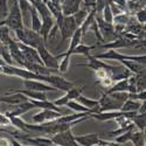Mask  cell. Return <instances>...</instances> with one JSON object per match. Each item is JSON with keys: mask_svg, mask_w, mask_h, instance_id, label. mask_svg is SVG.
<instances>
[{"mask_svg": "<svg viewBox=\"0 0 146 146\" xmlns=\"http://www.w3.org/2000/svg\"><path fill=\"white\" fill-rule=\"evenodd\" d=\"M14 32H15V35H17L19 42H21L23 44H27V46H31V47L35 48V49L38 48V46L40 43L44 42L42 36L38 32H34L31 28L23 27V28L15 29Z\"/></svg>", "mask_w": 146, "mask_h": 146, "instance_id": "cell-1", "label": "cell"}, {"mask_svg": "<svg viewBox=\"0 0 146 146\" xmlns=\"http://www.w3.org/2000/svg\"><path fill=\"white\" fill-rule=\"evenodd\" d=\"M23 19H22V13L19 7V3L18 0H15L14 4L12 5L11 9L8 11V14L5 18V25L9 28V29H19V28H23Z\"/></svg>", "mask_w": 146, "mask_h": 146, "instance_id": "cell-2", "label": "cell"}, {"mask_svg": "<svg viewBox=\"0 0 146 146\" xmlns=\"http://www.w3.org/2000/svg\"><path fill=\"white\" fill-rule=\"evenodd\" d=\"M138 44H145V39H140V40H130L126 39L124 36H119V38L110 41V42H104V43H100L98 47L103 48V49H121V48L125 47H133V46H138Z\"/></svg>", "mask_w": 146, "mask_h": 146, "instance_id": "cell-3", "label": "cell"}, {"mask_svg": "<svg viewBox=\"0 0 146 146\" xmlns=\"http://www.w3.org/2000/svg\"><path fill=\"white\" fill-rule=\"evenodd\" d=\"M95 18H96L97 26H98L100 33L102 35L104 42H110V41L119 38V35L113 29V23L112 22H106L105 20H103V18L100 14H97V13H96V17Z\"/></svg>", "mask_w": 146, "mask_h": 146, "instance_id": "cell-4", "label": "cell"}, {"mask_svg": "<svg viewBox=\"0 0 146 146\" xmlns=\"http://www.w3.org/2000/svg\"><path fill=\"white\" fill-rule=\"evenodd\" d=\"M95 57L100 58V60H115V61H119L120 60H132V61H136V62H139L141 64L146 63V56L144 55H137V56H132V55H124L121 53H118L116 49H108L106 53L103 54H98L96 55Z\"/></svg>", "mask_w": 146, "mask_h": 146, "instance_id": "cell-5", "label": "cell"}, {"mask_svg": "<svg viewBox=\"0 0 146 146\" xmlns=\"http://www.w3.org/2000/svg\"><path fill=\"white\" fill-rule=\"evenodd\" d=\"M78 28V26L76 25L75 22V19L72 15H64L63 17V20H62V23L60 26V34H61V41L66 42V40L70 39L71 35L74 34V32ZM61 43V46H62Z\"/></svg>", "mask_w": 146, "mask_h": 146, "instance_id": "cell-6", "label": "cell"}, {"mask_svg": "<svg viewBox=\"0 0 146 146\" xmlns=\"http://www.w3.org/2000/svg\"><path fill=\"white\" fill-rule=\"evenodd\" d=\"M38 50L40 57H41V61L43 66L48 67V68H52V69H57L58 70V57L57 56H54L53 54H50V52L48 50V48L46 47V43L42 42L36 48Z\"/></svg>", "mask_w": 146, "mask_h": 146, "instance_id": "cell-7", "label": "cell"}, {"mask_svg": "<svg viewBox=\"0 0 146 146\" xmlns=\"http://www.w3.org/2000/svg\"><path fill=\"white\" fill-rule=\"evenodd\" d=\"M50 139L54 145L58 146H78V144L75 140V136L71 132V129L55 133L54 136L50 137Z\"/></svg>", "mask_w": 146, "mask_h": 146, "instance_id": "cell-8", "label": "cell"}, {"mask_svg": "<svg viewBox=\"0 0 146 146\" xmlns=\"http://www.w3.org/2000/svg\"><path fill=\"white\" fill-rule=\"evenodd\" d=\"M87 57H88V60H89V62H88V63H78L77 67H86V68L92 69V70H95V71L100 70V69H104V70H106L108 72H110V74H112V72H115V70L118 69L117 67L106 64L105 62H103L102 60L97 58V57H95V56H92V55H89V56H87ZM119 68H120V67H119Z\"/></svg>", "mask_w": 146, "mask_h": 146, "instance_id": "cell-9", "label": "cell"}, {"mask_svg": "<svg viewBox=\"0 0 146 146\" xmlns=\"http://www.w3.org/2000/svg\"><path fill=\"white\" fill-rule=\"evenodd\" d=\"M98 103H100L98 112H102V111H115V110H120V109H121V105H123V103H120V102L116 101V100L112 98V97L109 95V94H105V92L102 94V97L98 100Z\"/></svg>", "mask_w": 146, "mask_h": 146, "instance_id": "cell-10", "label": "cell"}, {"mask_svg": "<svg viewBox=\"0 0 146 146\" xmlns=\"http://www.w3.org/2000/svg\"><path fill=\"white\" fill-rule=\"evenodd\" d=\"M46 83H49L50 86H53L57 90H62V91H68L72 87H75L74 83L68 81V80H66L64 77L58 76V75H50V74L47 75Z\"/></svg>", "mask_w": 146, "mask_h": 146, "instance_id": "cell-11", "label": "cell"}, {"mask_svg": "<svg viewBox=\"0 0 146 146\" xmlns=\"http://www.w3.org/2000/svg\"><path fill=\"white\" fill-rule=\"evenodd\" d=\"M23 87L25 89L29 90H35V91H56L57 89L54 88L50 84H47L46 82L38 81V80H23Z\"/></svg>", "mask_w": 146, "mask_h": 146, "instance_id": "cell-12", "label": "cell"}, {"mask_svg": "<svg viewBox=\"0 0 146 146\" xmlns=\"http://www.w3.org/2000/svg\"><path fill=\"white\" fill-rule=\"evenodd\" d=\"M84 89H86V87H84V86H82V87H72L71 89H69L68 91H66L67 94H66L63 97H60L58 100L54 101L53 103H54L56 106H64L69 101L76 100V97L80 96Z\"/></svg>", "mask_w": 146, "mask_h": 146, "instance_id": "cell-13", "label": "cell"}, {"mask_svg": "<svg viewBox=\"0 0 146 146\" xmlns=\"http://www.w3.org/2000/svg\"><path fill=\"white\" fill-rule=\"evenodd\" d=\"M28 101V97H26L25 95H22L20 92H7V95L0 97V103H7L11 105H15L22 102Z\"/></svg>", "mask_w": 146, "mask_h": 146, "instance_id": "cell-14", "label": "cell"}, {"mask_svg": "<svg viewBox=\"0 0 146 146\" xmlns=\"http://www.w3.org/2000/svg\"><path fill=\"white\" fill-rule=\"evenodd\" d=\"M8 50H9V54L12 56V60L15 61V62L23 67L25 66V57H23V54L19 47V43L17 41H12L9 44H8Z\"/></svg>", "mask_w": 146, "mask_h": 146, "instance_id": "cell-15", "label": "cell"}, {"mask_svg": "<svg viewBox=\"0 0 146 146\" xmlns=\"http://www.w3.org/2000/svg\"><path fill=\"white\" fill-rule=\"evenodd\" d=\"M13 110H8L5 112L6 116H22L23 113L28 112L29 110H32V109H34L35 106L29 102V101H26V102H22V103H19V104H15L13 105Z\"/></svg>", "mask_w": 146, "mask_h": 146, "instance_id": "cell-16", "label": "cell"}, {"mask_svg": "<svg viewBox=\"0 0 146 146\" xmlns=\"http://www.w3.org/2000/svg\"><path fill=\"white\" fill-rule=\"evenodd\" d=\"M81 4H82V0H69V1L64 0L61 4V11H62L63 15H72L80 9Z\"/></svg>", "mask_w": 146, "mask_h": 146, "instance_id": "cell-17", "label": "cell"}, {"mask_svg": "<svg viewBox=\"0 0 146 146\" xmlns=\"http://www.w3.org/2000/svg\"><path fill=\"white\" fill-rule=\"evenodd\" d=\"M42 22H41V28L39 31V34L42 36V39L46 43L47 41V38H48V34H49L52 27L54 26V23H55V19L49 15V17H44V18H41Z\"/></svg>", "mask_w": 146, "mask_h": 146, "instance_id": "cell-18", "label": "cell"}, {"mask_svg": "<svg viewBox=\"0 0 146 146\" xmlns=\"http://www.w3.org/2000/svg\"><path fill=\"white\" fill-rule=\"evenodd\" d=\"M100 139V136L97 133H90V135L84 136H77L75 137V140L81 146H94L97 145V141Z\"/></svg>", "mask_w": 146, "mask_h": 146, "instance_id": "cell-19", "label": "cell"}, {"mask_svg": "<svg viewBox=\"0 0 146 146\" xmlns=\"http://www.w3.org/2000/svg\"><path fill=\"white\" fill-rule=\"evenodd\" d=\"M9 92H20L22 95H25L28 98H33V100H48L47 96L43 91H35V90H29V89H18V90H9Z\"/></svg>", "mask_w": 146, "mask_h": 146, "instance_id": "cell-20", "label": "cell"}, {"mask_svg": "<svg viewBox=\"0 0 146 146\" xmlns=\"http://www.w3.org/2000/svg\"><path fill=\"white\" fill-rule=\"evenodd\" d=\"M7 117L11 120V124L13 125L14 127H17L19 131H21L22 133H28V135H31V136L33 135V133L27 129V123L23 119H21L19 116H12V115H9Z\"/></svg>", "mask_w": 146, "mask_h": 146, "instance_id": "cell-21", "label": "cell"}, {"mask_svg": "<svg viewBox=\"0 0 146 146\" xmlns=\"http://www.w3.org/2000/svg\"><path fill=\"white\" fill-rule=\"evenodd\" d=\"M29 14H31V29L39 33V31L41 28V22H42L40 14L38 13V11H36L33 6L29 9Z\"/></svg>", "mask_w": 146, "mask_h": 146, "instance_id": "cell-22", "label": "cell"}, {"mask_svg": "<svg viewBox=\"0 0 146 146\" xmlns=\"http://www.w3.org/2000/svg\"><path fill=\"white\" fill-rule=\"evenodd\" d=\"M81 40H82V31H81V28L78 27L75 32H74V34L71 35V38H70V44H69V48H68V50L67 52H64V53H62L63 55H68V56H71V50L74 49V48L76 47V46H78L80 43H81Z\"/></svg>", "mask_w": 146, "mask_h": 146, "instance_id": "cell-23", "label": "cell"}, {"mask_svg": "<svg viewBox=\"0 0 146 146\" xmlns=\"http://www.w3.org/2000/svg\"><path fill=\"white\" fill-rule=\"evenodd\" d=\"M76 101L80 102L82 105L87 106L88 109H91V110H95L96 112H98V109H100L98 100H91V98H88V97H84V96L80 95L76 97Z\"/></svg>", "mask_w": 146, "mask_h": 146, "instance_id": "cell-24", "label": "cell"}, {"mask_svg": "<svg viewBox=\"0 0 146 146\" xmlns=\"http://www.w3.org/2000/svg\"><path fill=\"white\" fill-rule=\"evenodd\" d=\"M127 78L119 80V81H117V83L113 82L112 86L106 89L105 94H111V92H115V91H127V88H129V80Z\"/></svg>", "mask_w": 146, "mask_h": 146, "instance_id": "cell-25", "label": "cell"}, {"mask_svg": "<svg viewBox=\"0 0 146 146\" xmlns=\"http://www.w3.org/2000/svg\"><path fill=\"white\" fill-rule=\"evenodd\" d=\"M98 47V43L97 44H94V46H87V44H78L76 46L74 49L71 50V56L72 55H76V54H80V55H84V56H89L90 55V50L92 49H96V48Z\"/></svg>", "mask_w": 146, "mask_h": 146, "instance_id": "cell-26", "label": "cell"}, {"mask_svg": "<svg viewBox=\"0 0 146 146\" xmlns=\"http://www.w3.org/2000/svg\"><path fill=\"white\" fill-rule=\"evenodd\" d=\"M66 105H67L69 109H71V110L76 111V112H88L89 115H90V113L96 112L95 110H91V109H88L87 106L82 105V104H81L80 102H77L76 100H71V101H69Z\"/></svg>", "mask_w": 146, "mask_h": 146, "instance_id": "cell-27", "label": "cell"}, {"mask_svg": "<svg viewBox=\"0 0 146 146\" xmlns=\"http://www.w3.org/2000/svg\"><path fill=\"white\" fill-rule=\"evenodd\" d=\"M131 143L135 146H144L145 145V131L133 130L132 137H131Z\"/></svg>", "mask_w": 146, "mask_h": 146, "instance_id": "cell-28", "label": "cell"}, {"mask_svg": "<svg viewBox=\"0 0 146 146\" xmlns=\"http://www.w3.org/2000/svg\"><path fill=\"white\" fill-rule=\"evenodd\" d=\"M140 101H136V100H131V98H127L123 105H121V111H138V109L140 106Z\"/></svg>", "mask_w": 146, "mask_h": 146, "instance_id": "cell-29", "label": "cell"}, {"mask_svg": "<svg viewBox=\"0 0 146 146\" xmlns=\"http://www.w3.org/2000/svg\"><path fill=\"white\" fill-rule=\"evenodd\" d=\"M132 123L135 124V126L138 127V130L140 131H145V127H146V113H138L133 117L132 119Z\"/></svg>", "mask_w": 146, "mask_h": 146, "instance_id": "cell-30", "label": "cell"}, {"mask_svg": "<svg viewBox=\"0 0 146 146\" xmlns=\"http://www.w3.org/2000/svg\"><path fill=\"white\" fill-rule=\"evenodd\" d=\"M9 28L4 25V26H0V42H1L3 44H6L8 46L12 41H13V39L11 38V35H9Z\"/></svg>", "mask_w": 146, "mask_h": 146, "instance_id": "cell-31", "label": "cell"}, {"mask_svg": "<svg viewBox=\"0 0 146 146\" xmlns=\"http://www.w3.org/2000/svg\"><path fill=\"white\" fill-rule=\"evenodd\" d=\"M0 57L4 60V62L6 64H13L14 66V61L12 60V56L9 54V50H8V46L6 44H0Z\"/></svg>", "mask_w": 146, "mask_h": 146, "instance_id": "cell-32", "label": "cell"}, {"mask_svg": "<svg viewBox=\"0 0 146 146\" xmlns=\"http://www.w3.org/2000/svg\"><path fill=\"white\" fill-rule=\"evenodd\" d=\"M89 11H90V9H88V8H83V9H78L76 13L72 14V17H74V19H75L76 25H77L78 27L83 23L84 19L87 18V15H88V13H89Z\"/></svg>", "mask_w": 146, "mask_h": 146, "instance_id": "cell-33", "label": "cell"}, {"mask_svg": "<svg viewBox=\"0 0 146 146\" xmlns=\"http://www.w3.org/2000/svg\"><path fill=\"white\" fill-rule=\"evenodd\" d=\"M132 132H133V130H129V131H126V132H124V133H121V135L116 136L115 141L118 143L119 145H125V144H127V143H131Z\"/></svg>", "mask_w": 146, "mask_h": 146, "instance_id": "cell-34", "label": "cell"}, {"mask_svg": "<svg viewBox=\"0 0 146 146\" xmlns=\"http://www.w3.org/2000/svg\"><path fill=\"white\" fill-rule=\"evenodd\" d=\"M129 130H135V124H130L129 126H118L117 130H113V131H110V132H108L106 135L108 136H110V137H115V136H118V135H121V133H124Z\"/></svg>", "mask_w": 146, "mask_h": 146, "instance_id": "cell-35", "label": "cell"}, {"mask_svg": "<svg viewBox=\"0 0 146 146\" xmlns=\"http://www.w3.org/2000/svg\"><path fill=\"white\" fill-rule=\"evenodd\" d=\"M109 95H110L112 98H115L116 101L120 102V103H124L129 98V92L127 91H115V92H111Z\"/></svg>", "mask_w": 146, "mask_h": 146, "instance_id": "cell-36", "label": "cell"}, {"mask_svg": "<svg viewBox=\"0 0 146 146\" xmlns=\"http://www.w3.org/2000/svg\"><path fill=\"white\" fill-rule=\"evenodd\" d=\"M110 3V1H109ZM102 18L103 20H105L106 22H112V19H113V14L111 12V8H110V5L106 4L102 11Z\"/></svg>", "mask_w": 146, "mask_h": 146, "instance_id": "cell-37", "label": "cell"}, {"mask_svg": "<svg viewBox=\"0 0 146 146\" xmlns=\"http://www.w3.org/2000/svg\"><path fill=\"white\" fill-rule=\"evenodd\" d=\"M8 14V5L7 0H0V20H3Z\"/></svg>", "mask_w": 146, "mask_h": 146, "instance_id": "cell-38", "label": "cell"}, {"mask_svg": "<svg viewBox=\"0 0 146 146\" xmlns=\"http://www.w3.org/2000/svg\"><path fill=\"white\" fill-rule=\"evenodd\" d=\"M136 20L139 23H141V25H145V21H146V9H145V7L140 8L136 12Z\"/></svg>", "mask_w": 146, "mask_h": 146, "instance_id": "cell-39", "label": "cell"}, {"mask_svg": "<svg viewBox=\"0 0 146 146\" xmlns=\"http://www.w3.org/2000/svg\"><path fill=\"white\" fill-rule=\"evenodd\" d=\"M97 83H100L101 86H102V88H106V89H108L109 87H111V86H112L113 81L111 80V77H110V76L106 75V76H104V77H102V78H98Z\"/></svg>", "mask_w": 146, "mask_h": 146, "instance_id": "cell-40", "label": "cell"}, {"mask_svg": "<svg viewBox=\"0 0 146 146\" xmlns=\"http://www.w3.org/2000/svg\"><path fill=\"white\" fill-rule=\"evenodd\" d=\"M33 121L35 124H41V123H44L46 121V118H44V111H43V109H41V111L38 112V113H35L33 116Z\"/></svg>", "mask_w": 146, "mask_h": 146, "instance_id": "cell-41", "label": "cell"}, {"mask_svg": "<svg viewBox=\"0 0 146 146\" xmlns=\"http://www.w3.org/2000/svg\"><path fill=\"white\" fill-rule=\"evenodd\" d=\"M109 1H110V0H96V7H95L96 13H97V14L102 13L104 6H105L106 4H109Z\"/></svg>", "mask_w": 146, "mask_h": 146, "instance_id": "cell-42", "label": "cell"}, {"mask_svg": "<svg viewBox=\"0 0 146 146\" xmlns=\"http://www.w3.org/2000/svg\"><path fill=\"white\" fill-rule=\"evenodd\" d=\"M97 145L98 146H120L118 143L116 141H109V140H104V139H98V141H97Z\"/></svg>", "mask_w": 146, "mask_h": 146, "instance_id": "cell-43", "label": "cell"}, {"mask_svg": "<svg viewBox=\"0 0 146 146\" xmlns=\"http://www.w3.org/2000/svg\"><path fill=\"white\" fill-rule=\"evenodd\" d=\"M9 125H11L9 118L4 113H0V126H9Z\"/></svg>", "mask_w": 146, "mask_h": 146, "instance_id": "cell-44", "label": "cell"}, {"mask_svg": "<svg viewBox=\"0 0 146 146\" xmlns=\"http://www.w3.org/2000/svg\"><path fill=\"white\" fill-rule=\"evenodd\" d=\"M82 4H84V8H95L96 7V0H82Z\"/></svg>", "mask_w": 146, "mask_h": 146, "instance_id": "cell-45", "label": "cell"}, {"mask_svg": "<svg viewBox=\"0 0 146 146\" xmlns=\"http://www.w3.org/2000/svg\"><path fill=\"white\" fill-rule=\"evenodd\" d=\"M4 25H5V19L0 20V26H4Z\"/></svg>", "mask_w": 146, "mask_h": 146, "instance_id": "cell-46", "label": "cell"}, {"mask_svg": "<svg viewBox=\"0 0 146 146\" xmlns=\"http://www.w3.org/2000/svg\"><path fill=\"white\" fill-rule=\"evenodd\" d=\"M60 1H61V4H62V3H63V1H64V0H60Z\"/></svg>", "mask_w": 146, "mask_h": 146, "instance_id": "cell-47", "label": "cell"}, {"mask_svg": "<svg viewBox=\"0 0 146 146\" xmlns=\"http://www.w3.org/2000/svg\"><path fill=\"white\" fill-rule=\"evenodd\" d=\"M132 1H137V0H132Z\"/></svg>", "mask_w": 146, "mask_h": 146, "instance_id": "cell-48", "label": "cell"}, {"mask_svg": "<svg viewBox=\"0 0 146 146\" xmlns=\"http://www.w3.org/2000/svg\"><path fill=\"white\" fill-rule=\"evenodd\" d=\"M0 44H1V42H0Z\"/></svg>", "mask_w": 146, "mask_h": 146, "instance_id": "cell-49", "label": "cell"}]
</instances>
